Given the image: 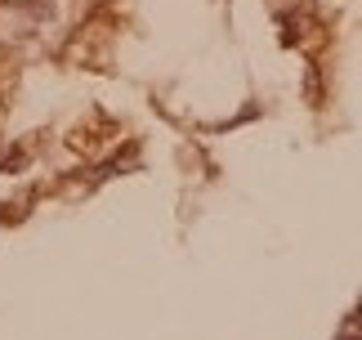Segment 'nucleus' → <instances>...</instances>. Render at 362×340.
<instances>
[{
	"label": "nucleus",
	"instance_id": "1",
	"mask_svg": "<svg viewBox=\"0 0 362 340\" xmlns=\"http://www.w3.org/2000/svg\"><path fill=\"white\" fill-rule=\"evenodd\" d=\"M336 340H362V309H354V314L344 318V327H340Z\"/></svg>",
	"mask_w": 362,
	"mask_h": 340
}]
</instances>
